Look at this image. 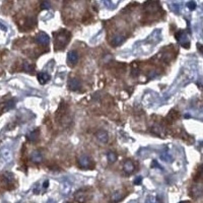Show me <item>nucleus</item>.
Masks as SVG:
<instances>
[{
	"label": "nucleus",
	"instance_id": "nucleus-1",
	"mask_svg": "<svg viewBox=\"0 0 203 203\" xmlns=\"http://www.w3.org/2000/svg\"><path fill=\"white\" fill-rule=\"evenodd\" d=\"M54 48L56 51H62L66 48L71 39V33L66 29L60 30L53 35Z\"/></svg>",
	"mask_w": 203,
	"mask_h": 203
},
{
	"label": "nucleus",
	"instance_id": "nucleus-2",
	"mask_svg": "<svg viewBox=\"0 0 203 203\" xmlns=\"http://www.w3.org/2000/svg\"><path fill=\"white\" fill-rule=\"evenodd\" d=\"M15 182L13 174L10 172H6L0 177V186L6 190H13L15 187Z\"/></svg>",
	"mask_w": 203,
	"mask_h": 203
},
{
	"label": "nucleus",
	"instance_id": "nucleus-3",
	"mask_svg": "<svg viewBox=\"0 0 203 203\" xmlns=\"http://www.w3.org/2000/svg\"><path fill=\"white\" fill-rule=\"evenodd\" d=\"M36 41L39 44L46 45L50 42V37L45 33L41 32L36 36Z\"/></svg>",
	"mask_w": 203,
	"mask_h": 203
},
{
	"label": "nucleus",
	"instance_id": "nucleus-4",
	"mask_svg": "<svg viewBox=\"0 0 203 203\" xmlns=\"http://www.w3.org/2000/svg\"><path fill=\"white\" fill-rule=\"evenodd\" d=\"M78 162L80 166L84 169L90 168L92 164L89 157L86 155H82L79 158Z\"/></svg>",
	"mask_w": 203,
	"mask_h": 203
},
{
	"label": "nucleus",
	"instance_id": "nucleus-5",
	"mask_svg": "<svg viewBox=\"0 0 203 203\" xmlns=\"http://www.w3.org/2000/svg\"><path fill=\"white\" fill-rule=\"evenodd\" d=\"M88 195L86 191L78 190L74 194V199L79 203H84L87 200Z\"/></svg>",
	"mask_w": 203,
	"mask_h": 203
},
{
	"label": "nucleus",
	"instance_id": "nucleus-6",
	"mask_svg": "<svg viewBox=\"0 0 203 203\" xmlns=\"http://www.w3.org/2000/svg\"><path fill=\"white\" fill-rule=\"evenodd\" d=\"M96 138L99 141L102 143L106 144L109 140L108 134L105 130H101L98 131L96 134Z\"/></svg>",
	"mask_w": 203,
	"mask_h": 203
},
{
	"label": "nucleus",
	"instance_id": "nucleus-7",
	"mask_svg": "<svg viewBox=\"0 0 203 203\" xmlns=\"http://www.w3.org/2000/svg\"><path fill=\"white\" fill-rule=\"evenodd\" d=\"M71 185L69 182L64 181L60 185V191L62 195H69L71 191Z\"/></svg>",
	"mask_w": 203,
	"mask_h": 203
},
{
	"label": "nucleus",
	"instance_id": "nucleus-8",
	"mask_svg": "<svg viewBox=\"0 0 203 203\" xmlns=\"http://www.w3.org/2000/svg\"><path fill=\"white\" fill-rule=\"evenodd\" d=\"M37 80L41 85L45 84L51 79V76L46 73L41 72L39 73L37 76Z\"/></svg>",
	"mask_w": 203,
	"mask_h": 203
},
{
	"label": "nucleus",
	"instance_id": "nucleus-9",
	"mask_svg": "<svg viewBox=\"0 0 203 203\" xmlns=\"http://www.w3.org/2000/svg\"><path fill=\"white\" fill-rule=\"evenodd\" d=\"M81 85L80 81L76 79H73L68 81V86L70 90L76 91L81 87Z\"/></svg>",
	"mask_w": 203,
	"mask_h": 203
},
{
	"label": "nucleus",
	"instance_id": "nucleus-10",
	"mask_svg": "<svg viewBox=\"0 0 203 203\" xmlns=\"http://www.w3.org/2000/svg\"><path fill=\"white\" fill-rule=\"evenodd\" d=\"M135 170V165L131 160H127L123 165V170L126 173H132Z\"/></svg>",
	"mask_w": 203,
	"mask_h": 203
},
{
	"label": "nucleus",
	"instance_id": "nucleus-11",
	"mask_svg": "<svg viewBox=\"0 0 203 203\" xmlns=\"http://www.w3.org/2000/svg\"><path fill=\"white\" fill-rule=\"evenodd\" d=\"M31 161L36 164H39L42 162V156L41 153L38 151H34L31 155Z\"/></svg>",
	"mask_w": 203,
	"mask_h": 203
},
{
	"label": "nucleus",
	"instance_id": "nucleus-12",
	"mask_svg": "<svg viewBox=\"0 0 203 203\" xmlns=\"http://www.w3.org/2000/svg\"><path fill=\"white\" fill-rule=\"evenodd\" d=\"M67 59L72 64H76L78 60V56L77 52L74 51H71L69 52L67 54Z\"/></svg>",
	"mask_w": 203,
	"mask_h": 203
},
{
	"label": "nucleus",
	"instance_id": "nucleus-13",
	"mask_svg": "<svg viewBox=\"0 0 203 203\" xmlns=\"http://www.w3.org/2000/svg\"><path fill=\"white\" fill-rule=\"evenodd\" d=\"M123 194L121 191H116L111 195V201L113 203H117L123 200Z\"/></svg>",
	"mask_w": 203,
	"mask_h": 203
},
{
	"label": "nucleus",
	"instance_id": "nucleus-14",
	"mask_svg": "<svg viewBox=\"0 0 203 203\" xmlns=\"http://www.w3.org/2000/svg\"><path fill=\"white\" fill-rule=\"evenodd\" d=\"M179 117V113L175 110H172L169 113L167 120L168 122L171 123L175 120H177Z\"/></svg>",
	"mask_w": 203,
	"mask_h": 203
},
{
	"label": "nucleus",
	"instance_id": "nucleus-15",
	"mask_svg": "<svg viewBox=\"0 0 203 203\" xmlns=\"http://www.w3.org/2000/svg\"><path fill=\"white\" fill-rule=\"evenodd\" d=\"M107 158L109 162L111 163H114L117 161V157L114 153L110 152L108 154Z\"/></svg>",
	"mask_w": 203,
	"mask_h": 203
},
{
	"label": "nucleus",
	"instance_id": "nucleus-16",
	"mask_svg": "<svg viewBox=\"0 0 203 203\" xmlns=\"http://www.w3.org/2000/svg\"><path fill=\"white\" fill-rule=\"evenodd\" d=\"M51 7V5L48 1H44L41 5V8L42 10H48Z\"/></svg>",
	"mask_w": 203,
	"mask_h": 203
},
{
	"label": "nucleus",
	"instance_id": "nucleus-17",
	"mask_svg": "<svg viewBox=\"0 0 203 203\" xmlns=\"http://www.w3.org/2000/svg\"><path fill=\"white\" fill-rule=\"evenodd\" d=\"M145 203H158V202L155 197L150 195L146 198Z\"/></svg>",
	"mask_w": 203,
	"mask_h": 203
},
{
	"label": "nucleus",
	"instance_id": "nucleus-18",
	"mask_svg": "<svg viewBox=\"0 0 203 203\" xmlns=\"http://www.w3.org/2000/svg\"><path fill=\"white\" fill-rule=\"evenodd\" d=\"M142 177L141 176H137L134 180V184L136 185H141L142 183Z\"/></svg>",
	"mask_w": 203,
	"mask_h": 203
},
{
	"label": "nucleus",
	"instance_id": "nucleus-19",
	"mask_svg": "<svg viewBox=\"0 0 203 203\" xmlns=\"http://www.w3.org/2000/svg\"><path fill=\"white\" fill-rule=\"evenodd\" d=\"M37 133L36 132V131H33L30 134L29 136V139L31 141H34L37 137Z\"/></svg>",
	"mask_w": 203,
	"mask_h": 203
},
{
	"label": "nucleus",
	"instance_id": "nucleus-20",
	"mask_svg": "<svg viewBox=\"0 0 203 203\" xmlns=\"http://www.w3.org/2000/svg\"><path fill=\"white\" fill-rule=\"evenodd\" d=\"M24 67L25 70L26 71H29V72L31 71V70L32 69L31 66L28 65L27 63H25L24 65Z\"/></svg>",
	"mask_w": 203,
	"mask_h": 203
},
{
	"label": "nucleus",
	"instance_id": "nucleus-21",
	"mask_svg": "<svg viewBox=\"0 0 203 203\" xmlns=\"http://www.w3.org/2000/svg\"><path fill=\"white\" fill-rule=\"evenodd\" d=\"M49 185V183L48 180H45V181L43 183L42 186H43L44 188H46H46H47L48 187Z\"/></svg>",
	"mask_w": 203,
	"mask_h": 203
},
{
	"label": "nucleus",
	"instance_id": "nucleus-22",
	"mask_svg": "<svg viewBox=\"0 0 203 203\" xmlns=\"http://www.w3.org/2000/svg\"><path fill=\"white\" fill-rule=\"evenodd\" d=\"M0 29L2 30V31H7V28L5 26L2 24V23H0Z\"/></svg>",
	"mask_w": 203,
	"mask_h": 203
},
{
	"label": "nucleus",
	"instance_id": "nucleus-23",
	"mask_svg": "<svg viewBox=\"0 0 203 203\" xmlns=\"http://www.w3.org/2000/svg\"><path fill=\"white\" fill-rule=\"evenodd\" d=\"M47 203H57V202L55 200H52V199H51V200H49Z\"/></svg>",
	"mask_w": 203,
	"mask_h": 203
},
{
	"label": "nucleus",
	"instance_id": "nucleus-24",
	"mask_svg": "<svg viewBox=\"0 0 203 203\" xmlns=\"http://www.w3.org/2000/svg\"><path fill=\"white\" fill-rule=\"evenodd\" d=\"M178 203H189V202H188V201H180V202Z\"/></svg>",
	"mask_w": 203,
	"mask_h": 203
},
{
	"label": "nucleus",
	"instance_id": "nucleus-25",
	"mask_svg": "<svg viewBox=\"0 0 203 203\" xmlns=\"http://www.w3.org/2000/svg\"><path fill=\"white\" fill-rule=\"evenodd\" d=\"M65 203H71L70 202H68V201H66V202H65Z\"/></svg>",
	"mask_w": 203,
	"mask_h": 203
}]
</instances>
